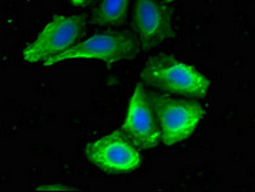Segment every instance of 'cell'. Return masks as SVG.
Returning a JSON list of instances; mask_svg holds the SVG:
<instances>
[{"instance_id": "cell-13", "label": "cell", "mask_w": 255, "mask_h": 192, "mask_svg": "<svg viewBox=\"0 0 255 192\" xmlns=\"http://www.w3.org/2000/svg\"><path fill=\"white\" fill-rule=\"evenodd\" d=\"M91 1H94V0H91Z\"/></svg>"}, {"instance_id": "cell-6", "label": "cell", "mask_w": 255, "mask_h": 192, "mask_svg": "<svg viewBox=\"0 0 255 192\" xmlns=\"http://www.w3.org/2000/svg\"><path fill=\"white\" fill-rule=\"evenodd\" d=\"M131 28L142 50L156 48L174 35L173 14L164 0H133Z\"/></svg>"}, {"instance_id": "cell-11", "label": "cell", "mask_w": 255, "mask_h": 192, "mask_svg": "<svg viewBox=\"0 0 255 192\" xmlns=\"http://www.w3.org/2000/svg\"><path fill=\"white\" fill-rule=\"evenodd\" d=\"M164 1H165V3H173L174 0H164Z\"/></svg>"}, {"instance_id": "cell-10", "label": "cell", "mask_w": 255, "mask_h": 192, "mask_svg": "<svg viewBox=\"0 0 255 192\" xmlns=\"http://www.w3.org/2000/svg\"><path fill=\"white\" fill-rule=\"evenodd\" d=\"M69 1L76 6H85L86 4L90 3L91 0H69Z\"/></svg>"}, {"instance_id": "cell-1", "label": "cell", "mask_w": 255, "mask_h": 192, "mask_svg": "<svg viewBox=\"0 0 255 192\" xmlns=\"http://www.w3.org/2000/svg\"><path fill=\"white\" fill-rule=\"evenodd\" d=\"M141 84L149 89L187 99H204L210 82L198 69L168 54L150 57L142 67Z\"/></svg>"}, {"instance_id": "cell-9", "label": "cell", "mask_w": 255, "mask_h": 192, "mask_svg": "<svg viewBox=\"0 0 255 192\" xmlns=\"http://www.w3.org/2000/svg\"><path fill=\"white\" fill-rule=\"evenodd\" d=\"M36 191H66V192H72V191H78V189L71 186H64V185H59V183H50V185H44V186L37 187Z\"/></svg>"}, {"instance_id": "cell-2", "label": "cell", "mask_w": 255, "mask_h": 192, "mask_svg": "<svg viewBox=\"0 0 255 192\" xmlns=\"http://www.w3.org/2000/svg\"><path fill=\"white\" fill-rule=\"evenodd\" d=\"M146 94L159 126L163 145H177L195 132L205 114L200 102L153 89H146Z\"/></svg>"}, {"instance_id": "cell-7", "label": "cell", "mask_w": 255, "mask_h": 192, "mask_svg": "<svg viewBox=\"0 0 255 192\" xmlns=\"http://www.w3.org/2000/svg\"><path fill=\"white\" fill-rule=\"evenodd\" d=\"M121 129L140 150H151L162 142L159 126L147 100L145 85H136Z\"/></svg>"}, {"instance_id": "cell-3", "label": "cell", "mask_w": 255, "mask_h": 192, "mask_svg": "<svg viewBox=\"0 0 255 192\" xmlns=\"http://www.w3.org/2000/svg\"><path fill=\"white\" fill-rule=\"evenodd\" d=\"M141 50L140 41L133 32L108 30L82 40L68 50L49 58L44 62V66H55L69 59H95L112 67L133 59Z\"/></svg>"}, {"instance_id": "cell-8", "label": "cell", "mask_w": 255, "mask_h": 192, "mask_svg": "<svg viewBox=\"0 0 255 192\" xmlns=\"http://www.w3.org/2000/svg\"><path fill=\"white\" fill-rule=\"evenodd\" d=\"M129 0H100L95 6L91 21L96 26H120L126 21Z\"/></svg>"}, {"instance_id": "cell-12", "label": "cell", "mask_w": 255, "mask_h": 192, "mask_svg": "<svg viewBox=\"0 0 255 192\" xmlns=\"http://www.w3.org/2000/svg\"><path fill=\"white\" fill-rule=\"evenodd\" d=\"M24 1H32V0H24Z\"/></svg>"}, {"instance_id": "cell-4", "label": "cell", "mask_w": 255, "mask_h": 192, "mask_svg": "<svg viewBox=\"0 0 255 192\" xmlns=\"http://www.w3.org/2000/svg\"><path fill=\"white\" fill-rule=\"evenodd\" d=\"M86 18L81 14L55 15L42 28L39 36L23 50L27 63H37L68 50L84 39Z\"/></svg>"}, {"instance_id": "cell-5", "label": "cell", "mask_w": 255, "mask_h": 192, "mask_svg": "<svg viewBox=\"0 0 255 192\" xmlns=\"http://www.w3.org/2000/svg\"><path fill=\"white\" fill-rule=\"evenodd\" d=\"M85 155L96 168L109 174L129 173L142 163L140 149L129 141L121 127L87 144Z\"/></svg>"}]
</instances>
